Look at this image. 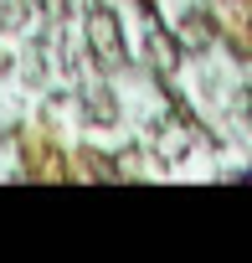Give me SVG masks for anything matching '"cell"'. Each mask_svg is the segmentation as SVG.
Segmentation results:
<instances>
[{
    "mask_svg": "<svg viewBox=\"0 0 252 263\" xmlns=\"http://www.w3.org/2000/svg\"><path fill=\"white\" fill-rule=\"evenodd\" d=\"M88 52L98 57V67H123L129 62V47H123V26H118V16L108 11V6H93L88 11Z\"/></svg>",
    "mask_w": 252,
    "mask_h": 263,
    "instance_id": "cell-1",
    "label": "cell"
},
{
    "mask_svg": "<svg viewBox=\"0 0 252 263\" xmlns=\"http://www.w3.org/2000/svg\"><path fill=\"white\" fill-rule=\"evenodd\" d=\"M82 114H88L93 124H113V119H118V98H113L108 88H88V93H82Z\"/></svg>",
    "mask_w": 252,
    "mask_h": 263,
    "instance_id": "cell-2",
    "label": "cell"
},
{
    "mask_svg": "<svg viewBox=\"0 0 252 263\" xmlns=\"http://www.w3.org/2000/svg\"><path fill=\"white\" fill-rule=\"evenodd\" d=\"M211 42V16L206 11H191L185 16V47H206Z\"/></svg>",
    "mask_w": 252,
    "mask_h": 263,
    "instance_id": "cell-3",
    "label": "cell"
},
{
    "mask_svg": "<svg viewBox=\"0 0 252 263\" xmlns=\"http://www.w3.org/2000/svg\"><path fill=\"white\" fill-rule=\"evenodd\" d=\"M237 119H247V124H252V88H242V93H237Z\"/></svg>",
    "mask_w": 252,
    "mask_h": 263,
    "instance_id": "cell-4",
    "label": "cell"
}]
</instances>
